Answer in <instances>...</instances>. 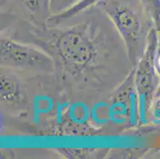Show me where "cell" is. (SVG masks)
Here are the masks:
<instances>
[{
	"label": "cell",
	"mask_w": 160,
	"mask_h": 159,
	"mask_svg": "<svg viewBox=\"0 0 160 159\" xmlns=\"http://www.w3.org/2000/svg\"><path fill=\"white\" fill-rule=\"evenodd\" d=\"M158 42V32L153 29L144 53L133 68L134 84L137 97L139 124L148 122L149 111L156 97L160 85V77L155 65Z\"/></svg>",
	"instance_id": "cell-4"
},
{
	"label": "cell",
	"mask_w": 160,
	"mask_h": 159,
	"mask_svg": "<svg viewBox=\"0 0 160 159\" xmlns=\"http://www.w3.org/2000/svg\"><path fill=\"white\" fill-rule=\"evenodd\" d=\"M3 1H4V0H1V2H3Z\"/></svg>",
	"instance_id": "cell-12"
},
{
	"label": "cell",
	"mask_w": 160,
	"mask_h": 159,
	"mask_svg": "<svg viewBox=\"0 0 160 159\" xmlns=\"http://www.w3.org/2000/svg\"><path fill=\"white\" fill-rule=\"evenodd\" d=\"M81 0H51L52 15L68 11L79 3Z\"/></svg>",
	"instance_id": "cell-9"
},
{
	"label": "cell",
	"mask_w": 160,
	"mask_h": 159,
	"mask_svg": "<svg viewBox=\"0 0 160 159\" xmlns=\"http://www.w3.org/2000/svg\"><path fill=\"white\" fill-rule=\"evenodd\" d=\"M155 65L157 72H158V76L160 77V32H158V42L156 49V53H155Z\"/></svg>",
	"instance_id": "cell-11"
},
{
	"label": "cell",
	"mask_w": 160,
	"mask_h": 159,
	"mask_svg": "<svg viewBox=\"0 0 160 159\" xmlns=\"http://www.w3.org/2000/svg\"><path fill=\"white\" fill-rule=\"evenodd\" d=\"M100 1L101 0H81L79 3L72 7V8H70L68 11L61 13V14L52 15L50 18H49L47 25L53 26V25L58 24V23L64 21V20L71 18V17H74L78 14L81 13V11H85L87 9L97 5Z\"/></svg>",
	"instance_id": "cell-7"
},
{
	"label": "cell",
	"mask_w": 160,
	"mask_h": 159,
	"mask_svg": "<svg viewBox=\"0 0 160 159\" xmlns=\"http://www.w3.org/2000/svg\"><path fill=\"white\" fill-rule=\"evenodd\" d=\"M0 97L2 107L11 111L22 110L27 104V93L18 72L1 66Z\"/></svg>",
	"instance_id": "cell-6"
},
{
	"label": "cell",
	"mask_w": 160,
	"mask_h": 159,
	"mask_svg": "<svg viewBox=\"0 0 160 159\" xmlns=\"http://www.w3.org/2000/svg\"><path fill=\"white\" fill-rule=\"evenodd\" d=\"M151 121L154 124L160 125V96H156L149 111L148 122Z\"/></svg>",
	"instance_id": "cell-10"
},
{
	"label": "cell",
	"mask_w": 160,
	"mask_h": 159,
	"mask_svg": "<svg viewBox=\"0 0 160 159\" xmlns=\"http://www.w3.org/2000/svg\"><path fill=\"white\" fill-rule=\"evenodd\" d=\"M1 7L19 17L22 22L35 27H44L52 16L51 0H4Z\"/></svg>",
	"instance_id": "cell-5"
},
{
	"label": "cell",
	"mask_w": 160,
	"mask_h": 159,
	"mask_svg": "<svg viewBox=\"0 0 160 159\" xmlns=\"http://www.w3.org/2000/svg\"><path fill=\"white\" fill-rule=\"evenodd\" d=\"M147 11L155 23V28L160 32V0H141Z\"/></svg>",
	"instance_id": "cell-8"
},
{
	"label": "cell",
	"mask_w": 160,
	"mask_h": 159,
	"mask_svg": "<svg viewBox=\"0 0 160 159\" xmlns=\"http://www.w3.org/2000/svg\"><path fill=\"white\" fill-rule=\"evenodd\" d=\"M111 20L133 67L144 53L155 23L141 0H101L97 4Z\"/></svg>",
	"instance_id": "cell-2"
},
{
	"label": "cell",
	"mask_w": 160,
	"mask_h": 159,
	"mask_svg": "<svg viewBox=\"0 0 160 159\" xmlns=\"http://www.w3.org/2000/svg\"><path fill=\"white\" fill-rule=\"evenodd\" d=\"M1 66L18 73L49 75L55 73L53 58L43 49L33 44L11 37H1Z\"/></svg>",
	"instance_id": "cell-3"
},
{
	"label": "cell",
	"mask_w": 160,
	"mask_h": 159,
	"mask_svg": "<svg viewBox=\"0 0 160 159\" xmlns=\"http://www.w3.org/2000/svg\"><path fill=\"white\" fill-rule=\"evenodd\" d=\"M25 24L21 37L14 39L47 52L55 73L69 88L90 96L110 92L133 70L120 34L97 6L53 26Z\"/></svg>",
	"instance_id": "cell-1"
}]
</instances>
